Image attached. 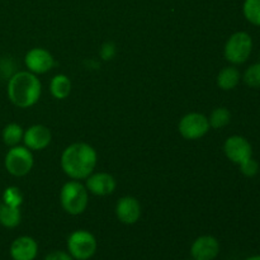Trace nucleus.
Instances as JSON below:
<instances>
[{
	"label": "nucleus",
	"mask_w": 260,
	"mask_h": 260,
	"mask_svg": "<svg viewBox=\"0 0 260 260\" xmlns=\"http://www.w3.org/2000/svg\"><path fill=\"white\" fill-rule=\"evenodd\" d=\"M98 154L91 145L75 142L66 147L61 154V169L73 180H85L96 167Z\"/></svg>",
	"instance_id": "1"
},
{
	"label": "nucleus",
	"mask_w": 260,
	"mask_h": 260,
	"mask_svg": "<svg viewBox=\"0 0 260 260\" xmlns=\"http://www.w3.org/2000/svg\"><path fill=\"white\" fill-rule=\"evenodd\" d=\"M7 94L15 107L22 109L35 106L42 94V84L30 71H18L8 81Z\"/></svg>",
	"instance_id": "2"
},
{
	"label": "nucleus",
	"mask_w": 260,
	"mask_h": 260,
	"mask_svg": "<svg viewBox=\"0 0 260 260\" xmlns=\"http://www.w3.org/2000/svg\"><path fill=\"white\" fill-rule=\"evenodd\" d=\"M60 203L62 210L71 216L85 212L89 205V192L80 180H69L60 190Z\"/></svg>",
	"instance_id": "3"
},
{
	"label": "nucleus",
	"mask_w": 260,
	"mask_h": 260,
	"mask_svg": "<svg viewBox=\"0 0 260 260\" xmlns=\"http://www.w3.org/2000/svg\"><path fill=\"white\" fill-rule=\"evenodd\" d=\"M253 52V38L248 32L239 30L231 35L226 41L223 55L233 65H241L246 62Z\"/></svg>",
	"instance_id": "4"
},
{
	"label": "nucleus",
	"mask_w": 260,
	"mask_h": 260,
	"mask_svg": "<svg viewBox=\"0 0 260 260\" xmlns=\"http://www.w3.org/2000/svg\"><path fill=\"white\" fill-rule=\"evenodd\" d=\"M4 165L10 175L20 178L29 174L35 165V157L29 149L17 145L8 150L4 159Z\"/></svg>",
	"instance_id": "5"
},
{
	"label": "nucleus",
	"mask_w": 260,
	"mask_h": 260,
	"mask_svg": "<svg viewBox=\"0 0 260 260\" xmlns=\"http://www.w3.org/2000/svg\"><path fill=\"white\" fill-rule=\"evenodd\" d=\"M98 249L95 236L86 230H76L68 238L69 254L75 260H89Z\"/></svg>",
	"instance_id": "6"
},
{
	"label": "nucleus",
	"mask_w": 260,
	"mask_h": 260,
	"mask_svg": "<svg viewBox=\"0 0 260 260\" xmlns=\"http://www.w3.org/2000/svg\"><path fill=\"white\" fill-rule=\"evenodd\" d=\"M210 123H208V117L205 114L192 112V113L185 114L182 117L178 124V129L183 139L185 140H200L207 135L210 131Z\"/></svg>",
	"instance_id": "7"
},
{
	"label": "nucleus",
	"mask_w": 260,
	"mask_h": 260,
	"mask_svg": "<svg viewBox=\"0 0 260 260\" xmlns=\"http://www.w3.org/2000/svg\"><path fill=\"white\" fill-rule=\"evenodd\" d=\"M223 152L231 162L240 165L253 157V146L248 139L240 135H233L228 137L223 144Z\"/></svg>",
	"instance_id": "8"
},
{
	"label": "nucleus",
	"mask_w": 260,
	"mask_h": 260,
	"mask_svg": "<svg viewBox=\"0 0 260 260\" xmlns=\"http://www.w3.org/2000/svg\"><path fill=\"white\" fill-rule=\"evenodd\" d=\"M24 65L35 75H42L52 70L55 58L52 53L42 47H35L28 51L24 56Z\"/></svg>",
	"instance_id": "9"
},
{
	"label": "nucleus",
	"mask_w": 260,
	"mask_h": 260,
	"mask_svg": "<svg viewBox=\"0 0 260 260\" xmlns=\"http://www.w3.org/2000/svg\"><path fill=\"white\" fill-rule=\"evenodd\" d=\"M52 141L50 128L43 124H33L28 127L23 135V144L30 151H42L47 149Z\"/></svg>",
	"instance_id": "10"
},
{
	"label": "nucleus",
	"mask_w": 260,
	"mask_h": 260,
	"mask_svg": "<svg viewBox=\"0 0 260 260\" xmlns=\"http://www.w3.org/2000/svg\"><path fill=\"white\" fill-rule=\"evenodd\" d=\"M85 187L91 194L98 196V197H106V196L114 193L117 188V180L109 173H91L85 179Z\"/></svg>",
	"instance_id": "11"
},
{
	"label": "nucleus",
	"mask_w": 260,
	"mask_h": 260,
	"mask_svg": "<svg viewBox=\"0 0 260 260\" xmlns=\"http://www.w3.org/2000/svg\"><path fill=\"white\" fill-rule=\"evenodd\" d=\"M141 205L136 197L124 196L116 205V216L124 225H135L141 217Z\"/></svg>",
	"instance_id": "12"
},
{
	"label": "nucleus",
	"mask_w": 260,
	"mask_h": 260,
	"mask_svg": "<svg viewBox=\"0 0 260 260\" xmlns=\"http://www.w3.org/2000/svg\"><path fill=\"white\" fill-rule=\"evenodd\" d=\"M220 253V243L215 236L202 235L193 241L190 255L194 260H213Z\"/></svg>",
	"instance_id": "13"
},
{
	"label": "nucleus",
	"mask_w": 260,
	"mask_h": 260,
	"mask_svg": "<svg viewBox=\"0 0 260 260\" xmlns=\"http://www.w3.org/2000/svg\"><path fill=\"white\" fill-rule=\"evenodd\" d=\"M9 251L13 260H35L38 254V244L30 236H20L13 241Z\"/></svg>",
	"instance_id": "14"
},
{
	"label": "nucleus",
	"mask_w": 260,
	"mask_h": 260,
	"mask_svg": "<svg viewBox=\"0 0 260 260\" xmlns=\"http://www.w3.org/2000/svg\"><path fill=\"white\" fill-rule=\"evenodd\" d=\"M241 80V74L235 66H226L218 73L216 83L221 90H233L239 85Z\"/></svg>",
	"instance_id": "15"
},
{
	"label": "nucleus",
	"mask_w": 260,
	"mask_h": 260,
	"mask_svg": "<svg viewBox=\"0 0 260 260\" xmlns=\"http://www.w3.org/2000/svg\"><path fill=\"white\" fill-rule=\"evenodd\" d=\"M51 95L58 101H63L71 93V80L65 74H57L50 81Z\"/></svg>",
	"instance_id": "16"
},
{
	"label": "nucleus",
	"mask_w": 260,
	"mask_h": 260,
	"mask_svg": "<svg viewBox=\"0 0 260 260\" xmlns=\"http://www.w3.org/2000/svg\"><path fill=\"white\" fill-rule=\"evenodd\" d=\"M22 221L20 207H13L5 203H0V225L7 229H14Z\"/></svg>",
	"instance_id": "17"
},
{
	"label": "nucleus",
	"mask_w": 260,
	"mask_h": 260,
	"mask_svg": "<svg viewBox=\"0 0 260 260\" xmlns=\"http://www.w3.org/2000/svg\"><path fill=\"white\" fill-rule=\"evenodd\" d=\"M23 135H24V129L20 124L9 123L3 129V142L9 147L17 146L23 141Z\"/></svg>",
	"instance_id": "18"
},
{
	"label": "nucleus",
	"mask_w": 260,
	"mask_h": 260,
	"mask_svg": "<svg viewBox=\"0 0 260 260\" xmlns=\"http://www.w3.org/2000/svg\"><path fill=\"white\" fill-rule=\"evenodd\" d=\"M231 122V112L226 107H217L211 112L208 123L213 129H220L228 126Z\"/></svg>",
	"instance_id": "19"
},
{
	"label": "nucleus",
	"mask_w": 260,
	"mask_h": 260,
	"mask_svg": "<svg viewBox=\"0 0 260 260\" xmlns=\"http://www.w3.org/2000/svg\"><path fill=\"white\" fill-rule=\"evenodd\" d=\"M243 14L249 23L260 27V0H245Z\"/></svg>",
	"instance_id": "20"
},
{
	"label": "nucleus",
	"mask_w": 260,
	"mask_h": 260,
	"mask_svg": "<svg viewBox=\"0 0 260 260\" xmlns=\"http://www.w3.org/2000/svg\"><path fill=\"white\" fill-rule=\"evenodd\" d=\"M243 80L249 88H260V62L249 66L243 75Z\"/></svg>",
	"instance_id": "21"
},
{
	"label": "nucleus",
	"mask_w": 260,
	"mask_h": 260,
	"mask_svg": "<svg viewBox=\"0 0 260 260\" xmlns=\"http://www.w3.org/2000/svg\"><path fill=\"white\" fill-rule=\"evenodd\" d=\"M3 203L13 207H20L23 203V193L18 187H8L3 193Z\"/></svg>",
	"instance_id": "22"
},
{
	"label": "nucleus",
	"mask_w": 260,
	"mask_h": 260,
	"mask_svg": "<svg viewBox=\"0 0 260 260\" xmlns=\"http://www.w3.org/2000/svg\"><path fill=\"white\" fill-rule=\"evenodd\" d=\"M239 167H240V172L243 173V174L245 175V177H248V178L255 177V175L258 174V172H259L258 161H256V160H254L253 157L248 159V160H246V161L241 162V164L239 165Z\"/></svg>",
	"instance_id": "23"
},
{
	"label": "nucleus",
	"mask_w": 260,
	"mask_h": 260,
	"mask_svg": "<svg viewBox=\"0 0 260 260\" xmlns=\"http://www.w3.org/2000/svg\"><path fill=\"white\" fill-rule=\"evenodd\" d=\"M99 53H101V57L103 58L104 61H108V60H112V58L116 56L117 48H116V46H114V43L106 42L101 47V52Z\"/></svg>",
	"instance_id": "24"
},
{
	"label": "nucleus",
	"mask_w": 260,
	"mask_h": 260,
	"mask_svg": "<svg viewBox=\"0 0 260 260\" xmlns=\"http://www.w3.org/2000/svg\"><path fill=\"white\" fill-rule=\"evenodd\" d=\"M43 260H75L73 256L70 255L66 251H61V250H56L50 253L48 255H46V258Z\"/></svg>",
	"instance_id": "25"
},
{
	"label": "nucleus",
	"mask_w": 260,
	"mask_h": 260,
	"mask_svg": "<svg viewBox=\"0 0 260 260\" xmlns=\"http://www.w3.org/2000/svg\"><path fill=\"white\" fill-rule=\"evenodd\" d=\"M245 260H260V255H253V256H249L248 259Z\"/></svg>",
	"instance_id": "26"
}]
</instances>
